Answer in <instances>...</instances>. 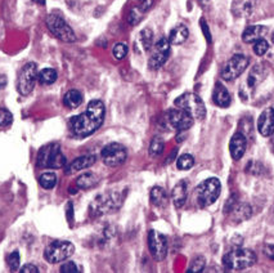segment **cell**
Masks as SVG:
<instances>
[{"label": "cell", "mask_w": 274, "mask_h": 273, "mask_svg": "<svg viewBox=\"0 0 274 273\" xmlns=\"http://www.w3.org/2000/svg\"><path fill=\"white\" fill-rule=\"evenodd\" d=\"M106 108L102 101H90L84 113L70 119V129L77 138H87L102 126Z\"/></svg>", "instance_id": "1"}, {"label": "cell", "mask_w": 274, "mask_h": 273, "mask_svg": "<svg viewBox=\"0 0 274 273\" xmlns=\"http://www.w3.org/2000/svg\"><path fill=\"white\" fill-rule=\"evenodd\" d=\"M36 163L43 169H61L67 164L58 143H49L44 146L37 153Z\"/></svg>", "instance_id": "2"}, {"label": "cell", "mask_w": 274, "mask_h": 273, "mask_svg": "<svg viewBox=\"0 0 274 273\" xmlns=\"http://www.w3.org/2000/svg\"><path fill=\"white\" fill-rule=\"evenodd\" d=\"M258 260L255 252L250 249H236L227 252L223 258V264L227 269H246L252 267Z\"/></svg>", "instance_id": "3"}, {"label": "cell", "mask_w": 274, "mask_h": 273, "mask_svg": "<svg viewBox=\"0 0 274 273\" xmlns=\"http://www.w3.org/2000/svg\"><path fill=\"white\" fill-rule=\"evenodd\" d=\"M220 191H222V184H220V181L218 178L206 179L196 188L197 204L201 208L210 206L219 199Z\"/></svg>", "instance_id": "4"}, {"label": "cell", "mask_w": 274, "mask_h": 273, "mask_svg": "<svg viewBox=\"0 0 274 273\" xmlns=\"http://www.w3.org/2000/svg\"><path fill=\"white\" fill-rule=\"evenodd\" d=\"M175 106L189 113L196 120L206 118V106L203 101L195 93H184L175 100Z\"/></svg>", "instance_id": "5"}, {"label": "cell", "mask_w": 274, "mask_h": 273, "mask_svg": "<svg viewBox=\"0 0 274 273\" xmlns=\"http://www.w3.org/2000/svg\"><path fill=\"white\" fill-rule=\"evenodd\" d=\"M74 252L75 246L72 242L57 240V241L50 242V244L45 247L44 258L50 264H57V263H62L69 259Z\"/></svg>", "instance_id": "6"}, {"label": "cell", "mask_w": 274, "mask_h": 273, "mask_svg": "<svg viewBox=\"0 0 274 273\" xmlns=\"http://www.w3.org/2000/svg\"><path fill=\"white\" fill-rule=\"evenodd\" d=\"M47 27L57 39L62 40L65 43H74L76 42V35L74 30L70 27V25L62 18L58 14H49L47 17Z\"/></svg>", "instance_id": "7"}, {"label": "cell", "mask_w": 274, "mask_h": 273, "mask_svg": "<svg viewBox=\"0 0 274 273\" xmlns=\"http://www.w3.org/2000/svg\"><path fill=\"white\" fill-rule=\"evenodd\" d=\"M37 66L35 62H29L22 67L17 80V90L21 95H29L34 90L37 80Z\"/></svg>", "instance_id": "8"}, {"label": "cell", "mask_w": 274, "mask_h": 273, "mask_svg": "<svg viewBox=\"0 0 274 273\" xmlns=\"http://www.w3.org/2000/svg\"><path fill=\"white\" fill-rule=\"evenodd\" d=\"M163 123L166 124L169 128L174 129L178 131H184L188 130L191 126L193 125V120L195 119L189 115L188 112H185L182 108H178V110H169L165 116H163Z\"/></svg>", "instance_id": "9"}, {"label": "cell", "mask_w": 274, "mask_h": 273, "mask_svg": "<svg viewBox=\"0 0 274 273\" xmlns=\"http://www.w3.org/2000/svg\"><path fill=\"white\" fill-rule=\"evenodd\" d=\"M128 158L127 148L121 143H110L102 150V160L110 168L122 165Z\"/></svg>", "instance_id": "10"}, {"label": "cell", "mask_w": 274, "mask_h": 273, "mask_svg": "<svg viewBox=\"0 0 274 273\" xmlns=\"http://www.w3.org/2000/svg\"><path fill=\"white\" fill-rule=\"evenodd\" d=\"M248 66V60L243 54H235L227 65L224 66L222 71V77L227 82H232L240 77L245 72Z\"/></svg>", "instance_id": "11"}, {"label": "cell", "mask_w": 274, "mask_h": 273, "mask_svg": "<svg viewBox=\"0 0 274 273\" xmlns=\"http://www.w3.org/2000/svg\"><path fill=\"white\" fill-rule=\"evenodd\" d=\"M148 247H150L151 255L155 260L160 262L163 260L167 255V240L166 237L158 231H150L148 233Z\"/></svg>", "instance_id": "12"}, {"label": "cell", "mask_w": 274, "mask_h": 273, "mask_svg": "<svg viewBox=\"0 0 274 273\" xmlns=\"http://www.w3.org/2000/svg\"><path fill=\"white\" fill-rule=\"evenodd\" d=\"M120 197L116 193L112 194H100L95 197L94 201L92 202V211L95 216H102V214L108 213V211L115 210L120 206Z\"/></svg>", "instance_id": "13"}, {"label": "cell", "mask_w": 274, "mask_h": 273, "mask_svg": "<svg viewBox=\"0 0 274 273\" xmlns=\"http://www.w3.org/2000/svg\"><path fill=\"white\" fill-rule=\"evenodd\" d=\"M170 55V42L166 37H161L157 43L155 44L153 48L152 55L150 58L148 66L152 70H157V68L162 67L165 62L167 61Z\"/></svg>", "instance_id": "14"}, {"label": "cell", "mask_w": 274, "mask_h": 273, "mask_svg": "<svg viewBox=\"0 0 274 273\" xmlns=\"http://www.w3.org/2000/svg\"><path fill=\"white\" fill-rule=\"evenodd\" d=\"M258 130L263 136H270L274 133V108H266L258 120Z\"/></svg>", "instance_id": "15"}, {"label": "cell", "mask_w": 274, "mask_h": 273, "mask_svg": "<svg viewBox=\"0 0 274 273\" xmlns=\"http://www.w3.org/2000/svg\"><path fill=\"white\" fill-rule=\"evenodd\" d=\"M246 148H247V140L243 133H236L232 136L229 143V151L230 156H232L233 160L238 161L243 158L246 152Z\"/></svg>", "instance_id": "16"}, {"label": "cell", "mask_w": 274, "mask_h": 273, "mask_svg": "<svg viewBox=\"0 0 274 273\" xmlns=\"http://www.w3.org/2000/svg\"><path fill=\"white\" fill-rule=\"evenodd\" d=\"M95 160H97V159H95L94 155L80 156V158L75 159L72 163H70L69 165L66 166V174H74L77 173V171L84 170V169L90 168L92 165H94Z\"/></svg>", "instance_id": "17"}, {"label": "cell", "mask_w": 274, "mask_h": 273, "mask_svg": "<svg viewBox=\"0 0 274 273\" xmlns=\"http://www.w3.org/2000/svg\"><path fill=\"white\" fill-rule=\"evenodd\" d=\"M213 101L216 106L222 108H227L230 106L232 98H230V94L227 90V88L222 83H216L213 92Z\"/></svg>", "instance_id": "18"}, {"label": "cell", "mask_w": 274, "mask_h": 273, "mask_svg": "<svg viewBox=\"0 0 274 273\" xmlns=\"http://www.w3.org/2000/svg\"><path fill=\"white\" fill-rule=\"evenodd\" d=\"M266 34V27L260 26V25H254V26H248L247 29L243 31L242 34V40L247 44H252L256 40L264 37V35Z\"/></svg>", "instance_id": "19"}, {"label": "cell", "mask_w": 274, "mask_h": 273, "mask_svg": "<svg viewBox=\"0 0 274 273\" xmlns=\"http://www.w3.org/2000/svg\"><path fill=\"white\" fill-rule=\"evenodd\" d=\"M172 200L177 208H182L187 200V184L184 181L177 183L172 191Z\"/></svg>", "instance_id": "20"}, {"label": "cell", "mask_w": 274, "mask_h": 273, "mask_svg": "<svg viewBox=\"0 0 274 273\" xmlns=\"http://www.w3.org/2000/svg\"><path fill=\"white\" fill-rule=\"evenodd\" d=\"M188 35H189V31H188L187 26H184V25H178L177 27H174V29L172 30L167 40L170 42V44L180 45L188 39Z\"/></svg>", "instance_id": "21"}, {"label": "cell", "mask_w": 274, "mask_h": 273, "mask_svg": "<svg viewBox=\"0 0 274 273\" xmlns=\"http://www.w3.org/2000/svg\"><path fill=\"white\" fill-rule=\"evenodd\" d=\"M151 202H152L155 206H158V208H162L165 205L169 202V196H167V192L162 188V187H153L151 189V194H150Z\"/></svg>", "instance_id": "22"}, {"label": "cell", "mask_w": 274, "mask_h": 273, "mask_svg": "<svg viewBox=\"0 0 274 273\" xmlns=\"http://www.w3.org/2000/svg\"><path fill=\"white\" fill-rule=\"evenodd\" d=\"M84 101V97H82L81 92L76 89H71L65 94L64 97V103L66 107L69 108H77Z\"/></svg>", "instance_id": "23"}, {"label": "cell", "mask_w": 274, "mask_h": 273, "mask_svg": "<svg viewBox=\"0 0 274 273\" xmlns=\"http://www.w3.org/2000/svg\"><path fill=\"white\" fill-rule=\"evenodd\" d=\"M98 183V177L94 173H84L76 179V187L79 189H90Z\"/></svg>", "instance_id": "24"}, {"label": "cell", "mask_w": 274, "mask_h": 273, "mask_svg": "<svg viewBox=\"0 0 274 273\" xmlns=\"http://www.w3.org/2000/svg\"><path fill=\"white\" fill-rule=\"evenodd\" d=\"M57 77H58V74L54 68H44L37 74V80L43 85H52L53 83H56Z\"/></svg>", "instance_id": "25"}, {"label": "cell", "mask_w": 274, "mask_h": 273, "mask_svg": "<svg viewBox=\"0 0 274 273\" xmlns=\"http://www.w3.org/2000/svg\"><path fill=\"white\" fill-rule=\"evenodd\" d=\"M40 186L44 189H52L56 187L57 184V176L53 171H45L39 177Z\"/></svg>", "instance_id": "26"}, {"label": "cell", "mask_w": 274, "mask_h": 273, "mask_svg": "<svg viewBox=\"0 0 274 273\" xmlns=\"http://www.w3.org/2000/svg\"><path fill=\"white\" fill-rule=\"evenodd\" d=\"M264 76H265V75L263 74V66H255V67L252 68V71L250 72V75H248L247 79L248 87L255 88L256 85L264 79Z\"/></svg>", "instance_id": "27"}, {"label": "cell", "mask_w": 274, "mask_h": 273, "mask_svg": "<svg viewBox=\"0 0 274 273\" xmlns=\"http://www.w3.org/2000/svg\"><path fill=\"white\" fill-rule=\"evenodd\" d=\"M163 148H165V142H163L162 138H160V136H155L152 140V142H151L148 151H150L151 156H158L163 152Z\"/></svg>", "instance_id": "28"}, {"label": "cell", "mask_w": 274, "mask_h": 273, "mask_svg": "<svg viewBox=\"0 0 274 273\" xmlns=\"http://www.w3.org/2000/svg\"><path fill=\"white\" fill-rule=\"evenodd\" d=\"M193 165H195V158H193L192 155L185 153V155H182L180 158H178L177 168L179 169V170H188V169L192 168Z\"/></svg>", "instance_id": "29"}, {"label": "cell", "mask_w": 274, "mask_h": 273, "mask_svg": "<svg viewBox=\"0 0 274 273\" xmlns=\"http://www.w3.org/2000/svg\"><path fill=\"white\" fill-rule=\"evenodd\" d=\"M13 121V115L7 108H0V129H7Z\"/></svg>", "instance_id": "30"}, {"label": "cell", "mask_w": 274, "mask_h": 273, "mask_svg": "<svg viewBox=\"0 0 274 273\" xmlns=\"http://www.w3.org/2000/svg\"><path fill=\"white\" fill-rule=\"evenodd\" d=\"M268 49H269L268 42H266L265 39H263V37L254 43V52H255V54L259 55V57H263V55L268 52Z\"/></svg>", "instance_id": "31"}, {"label": "cell", "mask_w": 274, "mask_h": 273, "mask_svg": "<svg viewBox=\"0 0 274 273\" xmlns=\"http://www.w3.org/2000/svg\"><path fill=\"white\" fill-rule=\"evenodd\" d=\"M235 214L237 216V221H245L251 217V208L247 204H241L237 209H236Z\"/></svg>", "instance_id": "32"}, {"label": "cell", "mask_w": 274, "mask_h": 273, "mask_svg": "<svg viewBox=\"0 0 274 273\" xmlns=\"http://www.w3.org/2000/svg\"><path fill=\"white\" fill-rule=\"evenodd\" d=\"M140 40H142L143 48L145 50H150L151 47H152V42H153V34L150 29H144L142 32H140Z\"/></svg>", "instance_id": "33"}, {"label": "cell", "mask_w": 274, "mask_h": 273, "mask_svg": "<svg viewBox=\"0 0 274 273\" xmlns=\"http://www.w3.org/2000/svg\"><path fill=\"white\" fill-rule=\"evenodd\" d=\"M143 14H144V12L140 11L139 7H135V8H133L132 11L129 12V16H128V22H129L132 26H135V25H138L140 22Z\"/></svg>", "instance_id": "34"}, {"label": "cell", "mask_w": 274, "mask_h": 273, "mask_svg": "<svg viewBox=\"0 0 274 273\" xmlns=\"http://www.w3.org/2000/svg\"><path fill=\"white\" fill-rule=\"evenodd\" d=\"M205 265H206L205 258H203V257H197V258H195V259L192 260L189 269H188V272H193V273L202 272L203 268H205Z\"/></svg>", "instance_id": "35"}, {"label": "cell", "mask_w": 274, "mask_h": 273, "mask_svg": "<svg viewBox=\"0 0 274 273\" xmlns=\"http://www.w3.org/2000/svg\"><path fill=\"white\" fill-rule=\"evenodd\" d=\"M7 263H8L9 268L12 270H18L19 269V264H21V257H19L18 251H13L8 255L7 258Z\"/></svg>", "instance_id": "36"}, {"label": "cell", "mask_w": 274, "mask_h": 273, "mask_svg": "<svg viewBox=\"0 0 274 273\" xmlns=\"http://www.w3.org/2000/svg\"><path fill=\"white\" fill-rule=\"evenodd\" d=\"M112 54H114V57L116 60H124L128 54V47L125 44H122V43H117L114 47V49H112Z\"/></svg>", "instance_id": "37"}, {"label": "cell", "mask_w": 274, "mask_h": 273, "mask_svg": "<svg viewBox=\"0 0 274 273\" xmlns=\"http://www.w3.org/2000/svg\"><path fill=\"white\" fill-rule=\"evenodd\" d=\"M61 272L62 273H76V272H79V268H77V265L75 264L74 262H67L61 267Z\"/></svg>", "instance_id": "38"}, {"label": "cell", "mask_w": 274, "mask_h": 273, "mask_svg": "<svg viewBox=\"0 0 274 273\" xmlns=\"http://www.w3.org/2000/svg\"><path fill=\"white\" fill-rule=\"evenodd\" d=\"M152 6H153V0H140L139 9L145 13V12H147Z\"/></svg>", "instance_id": "39"}, {"label": "cell", "mask_w": 274, "mask_h": 273, "mask_svg": "<svg viewBox=\"0 0 274 273\" xmlns=\"http://www.w3.org/2000/svg\"><path fill=\"white\" fill-rule=\"evenodd\" d=\"M22 273H39V269L34 264H26L21 268Z\"/></svg>", "instance_id": "40"}, {"label": "cell", "mask_w": 274, "mask_h": 273, "mask_svg": "<svg viewBox=\"0 0 274 273\" xmlns=\"http://www.w3.org/2000/svg\"><path fill=\"white\" fill-rule=\"evenodd\" d=\"M264 254L274 260V245H266V246L264 247Z\"/></svg>", "instance_id": "41"}, {"label": "cell", "mask_w": 274, "mask_h": 273, "mask_svg": "<svg viewBox=\"0 0 274 273\" xmlns=\"http://www.w3.org/2000/svg\"><path fill=\"white\" fill-rule=\"evenodd\" d=\"M67 217H69V222L71 223L72 218H74V208H72L71 202H69V205H67Z\"/></svg>", "instance_id": "42"}, {"label": "cell", "mask_w": 274, "mask_h": 273, "mask_svg": "<svg viewBox=\"0 0 274 273\" xmlns=\"http://www.w3.org/2000/svg\"><path fill=\"white\" fill-rule=\"evenodd\" d=\"M34 2H36L37 4H40V6H44L45 4V0H34Z\"/></svg>", "instance_id": "43"}, {"label": "cell", "mask_w": 274, "mask_h": 273, "mask_svg": "<svg viewBox=\"0 0 274 273\" xmlns=\"http://www.w3.org/2000/svg\"><path fill=\"white\" fill-rule=\"evenodd\" d=\"M271 42H273V44H274V32H273V35H271Z\"/></svg>", "instance_id": "44"}, {"label": "cell", "mask_w": 274, "mask_h": 273, "mask_svg": "<svg viewBox=\"0 0 274 273\" xmlns=\"http://www.w3.org/2000/svg\"><path fill=\"white\" fill-rule=\"evenodd\" d=\"M201 2H207V0H201Z\"/></svg>", "instance_id": "45"}]
</instances>
